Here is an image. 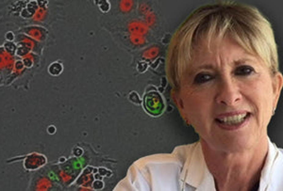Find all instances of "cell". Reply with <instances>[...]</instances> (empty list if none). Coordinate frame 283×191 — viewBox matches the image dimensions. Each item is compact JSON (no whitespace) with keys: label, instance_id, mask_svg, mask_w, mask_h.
Wrapping results in <instances>:
<instances>
[{"label":"cell","instance_id":"2","mask_svg":"<svg viewBox=\"0 0 283 191\" xmlns=\"http://www.w3.org/2000/svg\"><path fill=\"white\" fill-rule=\"evenodd\" d=\"M253 71L254 70L249 66H241V67H238L234 73L236 75H248L251 73H253Z\"/></svg>","mask_w":283,"mask_h":191},{"label":"cell","instance_id":"5","mask_svg":"<svg viewBox=\"0 0 283 191\" xmlns=\"http://www.w3.org/2000/svg\"><path fill=\"white\" fill-rule=\"evenodd\" d=\"M56 131H57V129H56V127L54 126V125H49L47 127V133L49 135H54V134L56 133Z\"/></svg>","mask_w":283,"mask_h":191},{"label":"cell","instance_id":"3","mask_svg":"<svg viewBox=\"0 0 283 191\" xmlns=\"http://www.w3.org/2000/svg\"><path fill=\"white\" fill-rule=\"evenodd\" d=\"M207 75V74H200L197 77H195V82H197V83H203V82H207V81H209L211 77H210V78H205Z\"/></svg>","mask_w":283,"mask_h":191},{"label":"cell","instance_id":"7","mask_svg":"<svg viewBox=\"0 0 283 191\" xmlns=\"http://www.w3.org/2000/svg\"><path fill=\"white\" fill-rule=\"evenodd\" d=\"M64 160H65L64 158H61V159H60V161H61V162H62V161H64Z\"/></svg>","mask_w":283,"mask_h":191},{"label":"cell","instance_id":"6","mask_svg":"<svg viewBox=\"0 0 283 191\" xmlns=\"http://www.w3.org/2000/svg\"><path fill=\"white\" fill-rule=\"evenodd\" d=\"M6 39L8 40V41H13L14 40V35H13V32H8V33H6Z\"/></svg>","mask_w":283,"mask_h":191},{"label":"cell","instance_id":"4","mask_svg":"<svg viewBox=\"0 0 283 191\" xmlns=\"http://www.w3.org/2000/svg\"><path fill=\"white\" fill-rule=\"evenodd\" d=\"M103 186H104V184L101 180H99V181L98 180H96V181L93 184V186H94V189H101L103 187Z\"/></svg>","mask_w":283,"mask_h":191},{"label":"cell","instance_id":"1","mask_svg":"<svg viewBox=\"0 0 283 191\" xmlns=\"http://www.w3.org/2000/svg\"><path fill=\"white\" fill-rule=\"evenodd\" d=\"M62 70H63V67L59 62H54V63L50 64V66L48 67V73L51 75H54V76H57L60 74H61Z\"/></svg>","mask_w":283,"mask_h":191}]
</instances>
